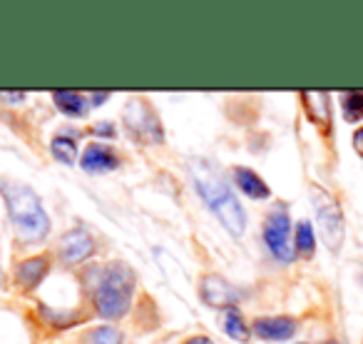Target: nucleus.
I'll return each mask as SVG.
<instances>
[{
	"label": "nucleus",
	"instance_id": "obj_1",
	"mask_svg": "<svg viewBox=\"0 0 363 344\" xmlns=\"http://www.w3.org/2000/svg\"><path fill=\"white\" fill-rule=\"evenodd\" d=\"M0 198L6 203L8 217L23 244L43 242L50 232V217L43 208L38 193L26 183L0 178Z\"/></svg>",
	"mask_w": 363,
	"mask_h": 344
},
{
	"label": "nucleus",
	"instance_id": "obj_2",
	"mask_svg": "<svg viewBox=\"0 0 363 344\" xmlns=\"http://www.w3.org/2000/svg\"><path fill=\"white\" fill-rule=\"evenodd\" d=\"M192 180L194 188L204 198V203L209 205V210L222 222V227L232 237H242L244 230H247V213H244L242 203L232 193L222 172L214 170L209 162H197V165H192Z\"/></svg>",
	"mask_w": 363,
	"mask_h": 344
},
{
	"label": "nucleus",
	"instance_id": "obj_3",
	"mask_svg": "<svg viewBox=\"0 0 363 344\" xmlns=\"http://www.w3.org/2000/svg\"><path fill=\"white\" fill-rule=\"evenodd\" d=\"M95 282L92 284V304L97 314L105 319H120L132 307V294H135L137 277L130 264L110 262L105 267H95Z\"/></svg>",
	"mask_w": 363,
	"mask_h": 344
},
{
	"label": "nucleus",
	"instance_id": "obj_4",
	"mask_svg": "<svg viewBox=\"0 0 363 344\" xmlns=\"http://www.w3.org/2000/svg\"><path fill=\"white\" fill-rule=\"evenodd\" d=\"M311 200H313V210H316V220H318V232H321L323 242L331 252H338L343 242V235H346V225H343V213L341 205L336 203L331 193H326L323 188H311Z\"/></svg>",
	"mask_w": 363,
	"mask_h": 344
},
{
	"label": "nucleus",
	"instance_id": "obj_5",
	"mask_svg": "<svg viewBox=\"0 0 363 344\" xmlns=\"http://www.w3.org/2000/svg\"><path fill=\"white\" fill-rule=\"evenodd\" d=\"M125 127L135 140L147 142V145H160L164 140V130H162L160 115L152 110V105L142 97L127 102L125 107Z\"/></svg>",
	"mask_w": 363,
	"mask_h": 344
},
{
	"label": "nucleus",
	"instance_id": "obj_6",
	"mask_svg": "<svg viewBox=\"0 0 363 344\" xmlns=\"http://www.w3.org/2000/svg\"><path fill=\"white\" fill-rule=\"evenodd\" d=\"M264 242H267L269 252L279 259V262L289 264L294 262V242H291V220H289V213L284 208L274 210L272 215L264 222Z\"/></svg>",
	"mask_w": 363,
	"mask_h": 344
},
{
	"label": "nucleus",
	"instance_id": "obj_7",
	"mask_svg": "<svg viewBox=\"0 0 363 344\" xmlns=\"http://www.w3.org/2000/svg\"><path fill=\"white\" fill-rule=\"evenodd\" d=\"M199 297H202V302L209 304V307L232 309V307H237L242 292H239L232 282H227L222 274L209 272V274H204L202 282H199Z\"/></svg>",
	"mask_w": 363,
	"mask_h": 344
},
{
	"label": "nucleus",
	"instance_id": "obj_8",
	"mask_svg": "<svg viewBox=\"0 0 363 344\" xmlns=\"http://www.w3.org/2000/svg\"><path fill=\"white\" fill-rule=\"evenodd\" d=\"M95 252H97L95 237L82 227H75V230H70V232L62 235L60 247H57L60 259L65 264H70V267L72 264H80V262H85V259H90Z\"/></svg>",
	"mask_w": 363,
	"mask_h": 344
},
{
	"label": "nucleus",
	"instance_id": "obj_9",
	"mask_svg": "<svg viewBox=\"0 0 363 344\" xmlns=\"http://www.w3.org/2000/svg\"><path fill=\"white\" fill-rule=\"evenodd\" d=\"M120 165V155L112 150L105 142H92L85 147L80 157V167L90 175H102V172H110Z\"/></svg>",
	"mask_w": 363,
	"mask_h": 344
},
{
	"label": "nucleus",
	"instance_id": "obj_10",
	"mask_svg": "<svg viewBox=\"0 0 363 344\" xmlns=\"http://www.w3.org/2000/svg\"><path fill=\"white\" fill-rule=\"evenodd\" d=\"M296 329L298 324L291 317H259L252 324V332L267 342H286L296 334Z\"/></svg>",
	"mask_w": 363,
	"mask_h": 344
},
{
	"label": "nucleus",
	"instance_id": "obj_11",
	"mask_svg": "<svg viewBox=\"0 0 363 344\" xmlns=\"http://www.w3.org/2000/svg\"><path fill=\"white\" fill-rule=\"evenodd\" d=\"M50 272V257L48 254H38V257L23 259L16 267V279L26 292H33L43 284V279Z\"/></svg>",
	"mask_w": 363,
	"mask_h": 344
},
{
	"label": "nucleus",
	"instance_id": "obj_12",
	"mask_svg": "<svg viewBox=\"0 0 363 344\" xmlns=\"http://www.w3.org/2000/svg\"><path fill=\"white\" fill-rule=\"evenodd\" d=\"M234 183H237V188L252 200L272 198V190H269V185L264 183V178L257 175L254 170H249V167H237V170H234Z\"/></svg>",
	"mask_w": 363,
	"mask_h": 344
},
{
	"label": "nucleus",
	"instance_id": "obj_13",
	"mask_svg": "<svg viewBox=\"0 0 363 344\" xmlns=\"http://www.w3.org/2000/svg\"><path fill=\"white\" fill-rule=\"evenodd\" d=\"M301 102L303 110H306L308 120L316 122V125H326L331 122V105H328V95L318 90H308L301 92Z\"/></svg>",
	"mask_w": 363,
	"mask_h": 344
},
{
	"label": "nucleus",
	"instance_id": "obj_14",
	"mask_svg": "<svg viewBox=\"0 0 363 344\" xmlns=\"http://www.w3.org/2000/svg\"><path fill=\"white\" fill-rule=\"evenodd\" d=\"M222 329L229 334L232 339H237V342H242V344H247L249 339H252V327L247 324V319H244V314L239 312L237 307H232V309H224V314H222Z\"/></svg>",
	"mask_w": 363,
	"mask_h": 344
},
{
	"label": "nucleus",
	"instance_id": "obj_15",
	"mask_svg": "<svg viewBox=\"0 0 363 344\" xmlns=\"http://www.w3.org/2000/svg\"><path fill=\"white\" fill-rule=\"evenodd\" d=\"M52 100L60 112H65L67 117H82L87 112V100L75 90H55Z\"/></svg>",
	"mask_w": 363,
	"mask_h": 344
},
{
	"label": "nucleus",
	"instance_id": "obj_16",
	"mask_svg": "<svg viewBox=\"0 0 363 344\" xmlns=\"http://www.w3.org/2000/svg\"><path fill=\"white\" fill-rule=\"evenodd\" d=\"M50 152L57 162H62V165H75L77 162V140L75 137H67V135L52 137Z\"/></svg>",
	"mask_w": 363,
	"mask_h": 344
},
{
	"label": "nucleus",
	"instance_id": "obj_17",
	"mask_svg": "<svg viewBox=\"0 0 363 344\" xmlns=\"http://www.w3.org/2000/svg\"><path fill=\"white\" fill-rule=\"evenodd\" d=\"M294 249L303 257H311L313 249H316V235H313V227L308 220H301L296 225V237H294Z\"/></svg>",
	"mask_w": 363,
	"mask_h": 344
},
{
	"label": "nucleus",
	"instance_id": "obj_18",
	"mask_svg": "<svg viewBox=\"0 0 363 344\" xmlns=\"http://www.w3.org/2000/svg\"><path fill=\"white\" fill-rule=\"evenodd\" d=\"M341 110L346 122H361L363 120V92L348 90L341 95Z\"/></svg>",
	"mask_w": 363,
	"mask_h": 344
},
{
	"label": "nucleus",
	"instance_id": "obj_19",
	"mask_svg": "<svg viewBox=\"0 0 363 344\" xmlns=\"http://www.w3.org/2000/svg\"><path fill=\"white\" fill-rule=\"evenodd\" d=\"M85 344H122V332L117 327H110V324H102V327L92 329L87 334Z\"/></svg>",
	"mask_w": 363,
	"mask_h": 344
},
{
	"label": "nucleus",
	"instance_id": "obj_20",
	"mask_svg": "<svg viewBox=\"0 0 363 344\" xmlns=\"http://www.w3.org/2000/svg\"><path fill=\"white\" fill-rule=\"evenodd\" d=\"M92 132H95L97 137H115V135H117L115 125H112L110 120H102V122H97V125L92 127Z\"/></svg>",
	"mask_w": 363,
	"mask_h": 344
},
{
	"label": "nucleus",
	"instance_id": "obj_21",
	"mask_svg": "<svg viewBox=\"0 0 363 344\" xmlns=\"http://www.w3.org/2000/svg\"><path fill=\"white\" fill-rule=\"evenodd\" d=\"M353 147H356V152L363 157V127H358V130L353 132Z\"/></svg>",
	"mask_w": 363,
	"mask_h": 344
},
{
	"label": "nucleus",
	"instance_id": "obj_22",
	"mask_svg": "<svg viewBox=\"0 0 363 344\" xmlns=\"http://www.w3.org/2000/svg\"><path fill=\"white\" fill-rule=\"evenodd\" d=\"M107 97H110V92H92L90 100H92V105H105Z\"/></svg>",
	"mask_w": 363,
	"mask_h": 344
},
{
	"label": "nucleus",
	"instance_id": "obj_23",
	"mask_svg": "<svg viewBox=\"0 0 363 344\" xmlns=\"http://www.w3.org/2000/svg\"><path fill=\"white\" fill-rule=\"evenodd\" d=\"M184 344H214V342L209 337H204V334H199V337H189Z\"/></svg>",
	"mask_w": 363,
	"mask_h": 344
},
{
	"label": "nucleus",
	"instance_id": "obj_24",
	"mask_svg": "<svg viewBox=\"0 0 363 344\" xmlns=\"http://www.w3.org/2000/svg\"><path fill=\"white\" fill-rule=\"evenodd\" d=\"M0 97H6V100H23L26 92H0Z\"/></svg>",
	"mask_w": 363,
	"mask_h": 344
},
{
	"label": "nucleus",
	"instance_id": "obj_25",
	"mask_svg": "<svg viewBox=\"0 0 363 344\" xmlns=\"http://www.w3.org/2000/svg\"><path fill=\"white\" fill-rule=\"evenodd\" d=\"M326 344H338V342H333V339H331V342H326Z\"/></svg>",
	"mask_w": 363,
	"mask_h": 344
}]
</instances>
